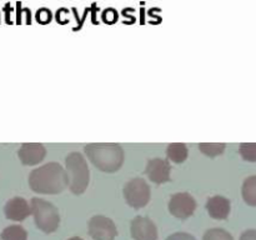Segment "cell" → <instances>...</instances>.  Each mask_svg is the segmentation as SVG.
<instances>
[{"label":"cell","instance_id":"cell-23","mask_svg":"<svg viewBox=\"0 0 256 240\" xmlns=\"http://www.w3.org/2000/svg\"><path fill=\"white\" fill-rule=\"evenodd\" d=\"M69 240H84V239H82V238H79V236H74V238H70Z\"/></svg>","mask_w":256,"mask_h":240},{"label":"cell","instance_id":"cell-1","mask_svg":"<svg viewBox=\"0 0 256 240\" xmlns=\"http://www.w3.org/2000/svg\"><path fill=\"white\" fill-rule=\"evenodd\" d=\"M69 185L66 169L59 162H50L32 170L29 175V186L39 194H59Z\"/></svg>","mask_w":256,"mask_h":240},{"label":"cell","instance_id":"cell-5","mask_svg":"<svg viewBox=\"0 0 256 240\" xmlns=\"http://www.w3.org/2000/svg\"><path fill=\"white\" fill-rule=\"evenodd\" d=\"M150 196H152V192H150L149 184L142 178H134L125 184L124 198L129 206L134 209L146 206Z\"/></svg>","mask_w":256,"mask_h":240},{"label":"cell","instance_id":"cell-3","mask_svg":"<svg viewBox=\"0 0 256 240\" xmlns=\"http://www.w3.org/2000/svg\"><path fill=\"white\" fill-rule=\"evenodd\" d=\"M69 188L72 194L80 195L86 190L90 182V172L84 155L79 152H72L65 158Z\"/></svg>","mask_w":256,"mask_h":240},{"label":"cell","instance_id":"cell-18","mask_svg":"<svg viewBox=\"0 0 256 240\" xmlns=\"http://www.w3.org/2000/svg\"><path fill=\"white\" fill-rule=\"evenodd\" d=\"M202 240H234L232 235L220 228H212L204 234Z\"/></svg>","mask_w":256,"mask_h":240},{"label":"cell","instance_id":"cell-6","mask_svg":"<svg viewBox=\"0 0 256 240\" xmlns=\"http://www.w3.org/2000/svg\"><path fill=\"white\" fill-rule=\"evenodd\" d=\"M89 235L94 240H114L118 235L114 222L104 215H95L88 222Z\"/></svg>","mask_w":256,"mask_h":240},{"label":"cell","instance_id":"cell-16","mask_svg":"<svg viewBox=\"0 0 256 240\" xmlns=\"http://www.w3.org/2000/svg\"><path fill=\"white\" fill-rule=\"evenodd\" d=\"M226 145L224 142H202L199 145V149L202 154H205L206 156L215 158L218 155H222L224 152Z\"/></svg>","mask_w":256,"mask_h":240},{"label":"cell","instance_id":"cell-2","mask_svg":"<svg viewBox=\"0 0 256 240\" xmlns=\"http://www.w3.org/2000/svg\"><path fill=\"white\" fill-rule=\"evenodd\" d=\"M84 150L90 162L104 172H118L124 162V150L115 142H92Z\"/></svg>","mask_w":256,"mask_h":240},{"label":"cell","instance_id":"cell-20","mask_svg":"<svg viewBox=\"0 0 256 240\" xmlns=\"http://www.w3.org/2000/svg\"><path fill=\"white\" fill-rule=\"evenodd\" d=\"M52 12L49 9H45V8H42L36 12V20L40 24H48V22H52Z\"/></svg>","mask_w":256,"mask_h":240},{"label":"cell","instance_id":"cell-8","mask_svg":"<svg viewBox=\"0 0 256 240\" xmlns=\"http://www.w3.org/2000/svg\"><path fill=\"white\" fill-rule=\"evenodd\" d=\"M148 178L155 184H164L170 182V172H172V165L168 160L162 158H154L150 159L145 169Z\"/></svg>","mask_w":256,"mask_h":240},{"label":"cell","instance_id":"cell-17","mask_svg":"<svg viewBox=\"0 0 256 240\" xmlns=\"http://www.w3.org/2000/svg\"><path fill=\"white\" fill-rule=\"evenodd\" d=\"M239 152L246 162H256V142H242L240 144Z\"/></svg>","mask_w":256,"mask_h":240},{"label":"cell","instance_id":"cell-10","mask_svg":"<svg viewBox=\"0 0 256 240\" xmlns=\"http://www.w3.org/2000/svg\"><path fill=\"white\" fill-rule=\"evenodd\" d=\"M46 155V149L39 142H25L18 152L20 162L24 165H36L44 160Z\"/></svg>","mask_w":256,"mask_h":240},{"label":"cell","instance_id":"cell-7","mask_svg":"<svg viewBox=\"0 0 256 240\" xmlns=\"http://www.w3.org/2000/svg\"><path fill=\"white\" fill-rule=\"evenodd\" d=\"M196 209V202L189 192H176L170 198L169 212L179 219H188L194 214Z\"/></svg>","mask_w":256,"mask_h":240},{"label":"cell","instance_id":"cell-9","mask_svg":"<svg viewBox=\"0 0 256 240\" xmlns=\"http://www.w3.org/2000/svg\"><path fill=\"white\" fill-rule=\"evenodd\" d=\"M130 232L134 240H158L156 225L146 216H136L130 225Z\"/></svg>","mask_w":256,"mask_h":240},{"label":"cell","instance_id":"cell-21","mask_svg":"<svg viewBox=\"0 0 256 240\" xmlns=\"http://www.w3.org/2000/svg\"><path fill=\"white\" fill-rule=\"evenodd\" d=\"M166 240H196L192 235L188 234V232H175V234L170 235L169 238H166Z\"/></svg>","mask_w":256,"mask_h":240},{"label":"cell","instance_id":"cell-12","mask_svg":"<svg viewBox=\"0 0 256 240\" xmlns=\"http://www.w3.org/2000/svg\"><path fill=\"white\" fill-rule=\"evenodd\" d=\"M206 210L212 219L225 220L229 216L232 204H230V200L228 198L222 196V195H215L206 202Z\"/></svg>","mask_w":256,"mask_h":240},{"label":"cell","instance_id":"cell-13","mask_svg":"<svg viewBox=\"0 0 256 240\" xmlns=\"http://www.w3.org/2000/svg\"><path fill=\"white\" fill-rule=\"evenodd\" d=\"M166 155L169 160L176 162V164H182L189 156V150H188L186 145L182 142H172L168 146Z\"/></svg>","mask_w":256,"mask_h":240},{"label":"cell","instance_id":"cell-19","mask_svg":"<svg viewBox=\"0 0 256 240\" xmlns=\"http://www.w3.org/2000/svg\"><path fill=\"white\" fill-rule=\"evenodd\" d=\"M102 19L104 20L106 24H114L118 20V12L115 9H112V8H108V9H105L104 12H102Z\"/></svg>","mask_w":256,"mask_h":240},{"label":"cell","instance_id":"cell-11","mask_svg":"<svg viewBox=\"0 0 256 240\" xmlns=\"http://www.w3.org/2000/svg\"><path fill=\"white\" fill-rule=\"evenodd\" d=\"M4 214L9 220L22 222L32 214V206L28 204L24 198L15 196L5 204Z\"/></svg>","mask_w":256,"mask_h":240},{"label":"cell","instance_id":"cell-15","mask_svg":"<svg viewBox=\"0 0 256 240\" xmlns=\"http://www.w3.org/2000/svg\"><path fill=\"white\" fill-rule=\"evenodd\" d=\"M0 238L2 240H26L28 232L20 225H10L2 230Z\"/></svg>","mask_w":256,"mask_h":240},{"label":"cell","instance_id":"cell-22","mask_svg":"<svg viewBox=\"0 0 256 240\" xmlns=\"http://www.w3.org/2000/svg\"><path fill=\"white\" fill-rule=\"evenodd\" d=\"M240 240H256V230L255 229H249L246 232H244L240 236Z\"/></svg>","mask_w":256,"mask_h":240},{"label":"cell","instance_id":"cell-4","mask_svg":"<svg viewBox=\"0 0 256 240\" xmlns=\"http://www.w3.org/2000/svg\"><path fill=\"white\" fill-rule=\"evenodd\" d=\"M30 206H32V214L34 215L35 224L42 232L50 234L59 228V212L52 202L40 198H32Z\"/></svg>","mask_w":256,"mask_h":240},{"label":"cell","instance_id":"cell-14","mask_svg":"<svg viewBox=\"0 0 256 240\" xmlns=\"http://www.w3.org/2000/svg\"><path fill=\"white\" fill-rule=\"evenodd\" d=\"M242 199L250 206H256V175L246 178L242 188Z\"/></svg>","mask_w":256,"mask_h":240}]
</instances>
